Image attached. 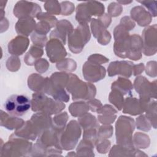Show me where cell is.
Returning a JSON list of instances; mask_svg holds the SVG:
<instances>
[{"label": "cell", "mask_w": 157, "mask_h": 157, "mask_svg": "<svg viewBox=\"0 0 157 157\" xmlns=\"http://www.w3.org/2000/svg\"><path fill=\"white\" fill-rule=\"evenodd\" d=\"M31 102L28 97L23 94H13L5 102L4 108L6 112L13 116L21 117L25 115L31 108Z\"/></svg>", "instance_id": "cell-1"}, {"label": "cell", "mask_w": 157, "mask_h": 157, "mask_svg": "<svg viewBox=\"0 0 157 157\" xmlns=\"http://www.w3.org/2000/svg\"><path fill=\"white\" fill-rule=\"evenodd\" d=\"M41 11L38 4L28 1H18L13 9L14 15L18 18H31L37 15Z\"/></svg>", "instance_id": "cell-2"}, {"label": "cell", "mask_w": 157, "mask_h": 157, "mask_svg": "<svg viewBox=\"0 0 157 157\" xmlns=\"http://www.w3.org/2000/svg\"><path fill=\"white\" fill-rule=\"evenodd\" d=\"M133 65V63L129 61H115L112 62L109 66L117 68H109V75L113 76L117 74H121L122 75L129 77L131 75V66Z\"/></svg>", "instance_id": "cell-3"}, {"label": "cell", "mask_w": 157, "mask_h": 157, "mask_svg": "<svg viewBox=\"0 0 157 157\" xmlns=\"http://www.w3.org/2000/svg\"><path fill=\"white\" fill-rule=\"evenodd\" d=\"M28 44V38L18 36L9 43V52L12 55H21L27 49Z\"/></svg>", "instance_id": "cell-4"}, {"label": "cell", "mask_w": 157, "mask_h": 157, "mask_svg": "<svg viewBox=\"0 0 157 157\" xmlns=\"http://www.w3.org/2000/svg\"><path fill=\"white\" fill-rule=\"evenodd\" d=\"M52 1V5L50 2V1H46L44 7L45 9L51 13L54 14H59L60 13V9H59V3L56 1Z\"/></svg>", "instance_id": "cell-5"}, {"label": "cell", "mask_w": 157, "mask_h": 157, "mask_svg": "<svg viewBox=\"0 0 157 157\" xmlns=\"http://www.w3.org/2000/svg\"><path fill=\"white\" fill-rule=\"evenodd\" d=\"M138 2L144 5L145 7H147L149 9V10L151 12V13L153 15L154 17L156 16V9H154L151 7V5L153 4L154 1H138Z\"/></svg>", "instance_id": "cell-6"}, {"label": "cell", "mask_w": 157, "mask_h": 157, "mask_svg": "<svg viewBox=\"0 0 157 157\" xmlns=\"http://www.w3.org/2000/svg\"><path fill=\"white\" fill-rule=\"evenodd\" d=\"M118 2H120V3H121V4H128V3H131L132 1H129V2H125V1H118Z\"/></svg>", "instance_id": "cell-7"}]
</instances>
